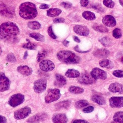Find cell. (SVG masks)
<instances>
[{"mask_svg": "<svg viewBox=\"0 0 123 123\" xmlns=\"http://www.w3.org/2000/svg\"><path fill=\"white\" fill-rule=\"evenodd\" d=\"M20 32L19 28L15 23L6 22L0 25V39L7 40L15 37Z\"/></svg>", "mask_w": 123, "mask_h": 123, "instance_id": "6da1fadb", "label": "cell"}, {"mask_svg": "<svg viewBox=\"0 0 123 123\" xmlns=\"http://www.w3.org/2000/svg\"><path fill=\"white\" fill-rule=\"evenodd\" d=\"M19 16L26 19H31L36 17L37 11L34 4L30 2H25L19 6Z\"/></svg>", "mask_w": 123, "mask_h": 123, "instance_id": "7a4b0ae2", "label": "cell"}, {"mask_svg": "<svg viewBox=\"0 0 123 123\" xmlns=\"http://www.w3.org/2000/svg\"><path fill=\"white\" fill-rule=\"evenodd\" d=\"M57 57L60 61L66 64H77L80 61V58L70 51H61L57 53Z\"/></svg>", "mask_w": 123, "mask_h": 123, "instance_id": "3957f363", "label": "cell"}, {"mask_svg": "<svg viewBox=\"0 0 123 123\" xmlns=\"http://www.w3.org/2000/svg\"><path fill=\"white\" fill-rule=\"evenodd\" d=\"M61 96L60 91L58 89H55L49 90L45 98L46 103H51L58 100Z\"/></svg>", "mask_w": 123, "mask_h": 123, "instance_id": "277c9868", "label": "cell"}, {"mask_svg": "<svg viewBox=\"0 0 123 123\" xmlns=\"http://www.w3.org/2000/svg\"><path fill=\"white\" fill-rule=\"evenodd\" d=\"M25 100V97L21 94L13 95L9 98L8 104L13 107H15L22 104Z\"/></svg>", "mask_w": 123, "mask_h": 123, "instance_id": "5b68a950", "label": "cell"}, {"mask_svg": "<svg viewBox=\"0 0 123 123\" xmlns=\"http://www.w3.org/2000/svg\"><path fill=\"white\" fill-rule=\"evenodd\" d=\"M31 113V108L29 107H25L14 112V118L17 120H22L27 117Z\"/></svg>", "mask_w": 123, "mask_h": 123, "instance_id": "8992f818", "label": "cell"}, {"mask_svg": "<svg viewBox=\"0 0 123 123\" xmlns=\"http://www.w3.org/2000/svg\"><path fill=\"white\" fill-rule=\"evenodd\" d=\"M47 86V81L46 79H38L34 83V90L36 93L41 94L45 91Z\"/></svg>", "mask_w": 123, "mask_h": 123, "instance_id": "52a82bcc", "label": "cell"}, {"mask_svg": "<svg viewBox=\"0 0 123 123\" xmlns=\"http://www.w3.org/2000/svg\"><path fill=\"white\" fill-rule=\"evenodd\" d=\"M11 82L5 74L0 73V92H3L9 89Z\"/></svg>", "mask_w": 123, "mask_h": 123, "instance_id": "ba28073f", "label": "cell"}, {"mask_svg": "<svg viewBox=\"0 0 123 123\" xmlns=\"http://www.w3.org/2000/svg\"><path fill=\"white\" fill-rule=\"evenodd\" d=\"M96 79L94 78L91 74L84 73L80 75L78 81L80 84H91L95 83Z\"/></svg>", "mask_w": 123, "mask_h": 123, "instance_id": "9c48e42d", "label": "cell"}, {"mask_svg": "<svg viewBox=\"0 0 123 123\" xmlns=\"http://www.w3.org/2000/svg\"><path fill=\"white\" fill-rule=\"evenodd\" d=\"M91 75L95 79L105 80L107 78V74L106 71L99 68H95L91 71Z\"/></svg>", "mask_w": 123, "mask_h": 123, "instance_id": "30bf717a", "label": "cell"}, {"mask_svg": "<svg viewBox=\"0 0 123 123\" xmlns=\"http://www.w3.org/2000/svg\"><path fill=\"white\" fill-rule=\"evenodd\" d=\"M39 66L42 71L45 72L52 71L55 68L54 63L49 60H42Z\"/></svg>", "mask_w": 123, "mask_h": 123, "instance_id": "8fae6325", "label": "cell"}, {"mask_svg": "<svg viewBox=\"0 0 123 123\" xmlns=\"http://www.w3.org/2000/svg\"><path fill=\"white\" fill-rule=\"evenodd\" d=\"M109 102L111 107L120 108L123 107V97H112L110 98Z\"/></svg>", "mask_w": 123, "mask_h": 123, "instance_id": "7c38bea8", "label": "cell"}, {"mask_svg": "<svg viewBox=\"0 0 123 123\" xmlns=\"http://www.w3.org/2000/svg\"><path fill=\"white\" fill-rule=\"evenodd\" d=\"M47 117V115L46 113H39L30 118L27 121V122L29 123H39L45 120Z\"/></svg>", "mask_w": 123, "mask_h": 123, "instance_id": "4fadbf2b", "label": "cell"}, {"mask_svg": "<svg viewBox=\"0 0 123 123\" xmlns=\"http://www.w3.org/2000/svg\"><path fill=\"white\" fill-rule=\"evenodd\" d=\"M74 30L75 33L81 36H87L89 34V29L86 26L82 25H76L74 27Z\"/></svg>", "mask_w": 123, "mask_h": 123, "instance_id": "5bb4252c", "label": "cell"}, {"mask_svg": "<svg viewBox=\"0 0 123 123\" xmlns=\"http://www.w3.org/2000/svg\"><path fill=\"white\" fill-rule=\"evenodd\" d=\"M103 23L106 26L113 27L116 25V21L115 18L110 15H107L104 17L102 20Z\"/></svg>", "mask_w": 123, "mask_h": 123, "instance_id": "9a60e30c", "label": "cell"}, {"mask_svg": "<svg viewBox=\"0 0 123 123\" xmlns=\"http://www.w3.org/2000/svg\"><path fill=\"white\" fill-rule=\"evenodd\" d=\"M52 120L55 123H66L68 121L66 115L62 113L55 114L53 116Z\"/></svg>", "mask_w": 123, "mask_h": 123, "instance_id": "2e32d148", "label": "cell"}, {"mask_svg": "<svg viewBox=\"0 0 123 123\" xmlns=\"http://www.w3.org/2000/svg\"><path fill=\"white\" fill-rule=\"evenodd\" d=\"M108 90L113 93L118 92L120 94H122L123 93V86L119 83H113L110 85Z\"/></svg>", "mask_w": 123, "mask_h": 123, "instance_id": "e0dca14e", "label": "cell"}, {"mask_svg": "<svg viewBox=\"0 0 123 123\" xmlns=\"http://www.w3.org/2000/svg\"><path fill=\"white\" fill-rule=\"evenodd\" d=\"M17 70L19 73L24 76H30L33 72L31 68L27 65L19 66L17 67Z\"/></svg>", "mask_w": 123, "mask_h": 123, "instance_id": "ac0fdd59", "label": "cell"}, {"mask_svg": "<svg viewBox=\"0 0 123 123\" xmlns=\"http://www.w3.org/2000/svg\"><path fill=\"white\" fill-rule=\"evenodd\" d=\"M94 56L99 58H107L110 55V52L105 49H98L94 52Z\"/></svg>", "mask_w": 123, "mask_h": 123, "instance_id": "d6986e66", "label": "cell"}, {"mask_svg": "<svg viewBox=\"0 0 123 123\" xmlns=\"http://www.w3.org/2000/svg\"><path fill=\"white\" fill-rule=\"evenodd\" d=\"M55 84L58 87H62L66 84L67 80L66 78L61 74H57L55 75Z\"/></svg>", "mask_w": 123, "mask_h": 123, "instance_id": "ffe728a7", "label": "cell"}, {"mask_svg": "<svg viewBox=\"0 0 123 123\" xmlns=\"http://www.w3.org/2000/svg\"><path fill=\"white\" fill-rule=\"evenodd\" d=\"M92 100L93 102L99 105H103L106 104V100L104 97L99 95H94L92 97Z\"/></svg>", "mask_w": 123, "mask_h": 123, "instance_id": "44dd1931", "label": "cell"}, {"mask_svg": "<svg viewBox=\"0 0 123 123\" xmlns=\"http://www.w3.org/2000/svg\"><path fill=\"white\" fill-rule=\"evenodd\" d=\"M100 66L103 68L111 69L114 67V65L113 63L110 60L104 59L101 60L99 63Z\"/></svg>", "mask_w": 123, "mask_h": 123, "instance_id": "7402d4cb", "label": "cell"}, {"mask_svg": "<svg viewBox=\"0 0 123 123\" xmlns=\"http://www.w3.org/2000/svg\"><path fill=\"white\" fill-rule=\"evenodd\" d=\"M61 12V10L60 9L51 8L47 11V15L50 17H55L60 15Z\"/></svg>", "mask_w": 123, "mask_h": 123, "instance_id": "603a6c76", "label": "cell"}, {"mask_svg": "<svg viewBox=\"0 0 123 123\" xmlns=\"http://www.w3.org/2000/svg\"><path fill=\"white\" fill-rule=\"evenodd\" d=\"M66 76L68 78H78L80 75V73L78 71L75 69H68L65 74Z\"/></svg>", "mask_w": 123, "mask_h": 123, "instance_id": "cb8c5ba5", "label": "cell"}, {"mask_svg": "<svg viewBox=\"0 0 123 123\" xmlns=\"http://www.w3.org/2000/svg\"><path fill=\"white\" fill-rule=\"evenodd\" d=\"M71 103L69 100H65V101H62L57 103L55 105V107L58 109H68L71 105Z\"/></svg>", "mask_w": 123, "mask_h": 123, "instance_id": "d4e9b609", "label": "cell"}, {"mask_svg": "<svg viewBox=\"0 0 123 123\" xmlns=\"http://www.w3.org/2000/svg\"><path fill=\"white\" fill-rule=\"evenodd\" d=\"M82 16L85 19L89 21L94 20L96 19L95 14L89 11H85L82 13Z\"/></svg>", "mask_w": 123, "mask_h": 123, "instance_id": "484cf974", "label": "cell"}, {"mask_svg": "<svg viewBox=\"0 0 123 123\" xmlns=\"http://www.w3.org/2000/svg\"><path fill=\"white\" fill-rule=\"evenodd\" d=\"M29 36L30 37L34 38L36 40L40 42H44L45 41V37L43 35L37 32H33L29 34Z\"/></svg>", "mask_w": 123, "mask_h": 123, "instance_id": "4316f807", "label": "cell"}, {"mask_svg": "<svg viewBox=\"0 0 123 123\" xmlns=\"http://www.w3.org/2000/svg\"><path fill=\"white\" fill-rule=\"evenodd\" d=\"M69 91L71 93L75 94H82L84 92V89L79 87L72 86L69 87Z\"/></svg>", "mask_w": 123, "mask_h": 123, "instance_id": "83f0119b", "label": "cell"}, {"mask_svg": "<svg viewBox=\"0 0 123 123\" xmlns=\"http://www.w3.org/2000/svg\"><path fill=\"white\" fill-rule=\"evenodd\" d=\"M113 120L116 123H123V111H119L115 113Z\"/></svg>", "mask_w": 123, "mask_h": 123, "instance_id": "f1b7e54d", "label": "cell"}, {"mask_svg": "<svg viewBox=\"0 0 123 123\" xmlns=\"http://www.w3.org/2000/svg\"><path fill=\"white\" fill-rule=\"evenodd\" d=\"M27 26L29 28L32 30H37L40 29L41 24L37 21L30 22L27 24Z\"/></svg>", "mask_w": 123, "mask_h": 123, "instance_id": "f546056e", "label": "cell"}, {"mask_svg": "<svg viewBox=\"0 0 123 123\" xmlns=\"http://www.w3.org/2000/svg\"><path fill=\"white\" fill-rule=\"evenodd\" d=\"M89 105V103L85 100H81L75 103V108L77 109H81L82 108L86 107Z\"/></svg>", "mask_w": 123, "mask_h": 123, "instance_id": "4dcf8cb0", "label": "cell"}, {"mask_svg": "<svg viewBox=\"0 0 123 123\" xmlns=\"http://www.w3.org/2000/svg\"><path fill=\"white\" fill-rule=\"evenodd\" d=\"M93 28L99 32H108V29L102 25H95L93 26Z\"/></svg>", "mask_w": 123, "mask_h": 123, "instance_id": "1f68e13d", "label": "cell"}, {"mask_svg": "<svg viewBox=\"0 0 123 123\" xmlns=\"http://www.w3.org/2000/svg\"><path fill=\"white\" fill-rule=\"evenodd\" d=\"M22 47L25 49L30 50H35L37 48V46L34 43L29 42L27 43L24 44Z\"/></svg>", "mask_w": 123, "mask_h": 123, "instance_id": "d6a6232c", "label": "cell"}, {"mask_svg": "<svg viewBox=\"0 0 123 123\" xmlns=\"http://www.w3.org/2000/svg\"><path fill=\"white\" fill-rule=\"evenodd\" d=\"M112 35L115 38L119 39L122 37V32L120 29L116 28L113 31Z\"/></svg>", "mask_w": 123, "mask_h": 123, "instance_id": "836d02e7", "label": "cell"}, {"mask_svg": "<svg viewBox=\"0 0 123 123\" xmlns=\"http://www.w3.org/2000/svg\"><path fill=\"white\" fill-rule=\"evenodd\" d=\"M100 42L105 46H110L111 44V41L110 39L107 37L103 38L100 40Z\"/></svg>", "mask_w": 123, "mask_h": 123, "instance_id": "e575fe53", "label": "cell"}, {"mask_svg": "<svg viewBox=\"0 0 123 123\" xmlns=\"http://www.w3.org/2000/svg\"><path fill=\"white\" fill-rule=\"evenodd\" d=\"M103 4L106 7L113 8L115 6V3L112 0H104Z\"/></svg>", "mask_w": 123, "mask_h": 123, "instance_id": "d590c367", "label": "cell"}, {"mask_svg": "<svg viewBox=\"0 0 123 123\" xmlns=\"http://www.w3.org/2000/svg\"><path fill=\"white\" fill-rule=\"evenodd\" d=\"M6 60L11 63H15L17 61L16 57L12 53H10L7 55L6 56Z\"/></svg>", "mask_w": 123, "mask_h": 123, "instance_id": "8d00e7d4", "label": "cell"}, {"mask_svg": "<svg viewBox=\"0 0 123 123\" xmlns=\"http://www.w3.org/2000/svg\"><path fill=\"white\" fill-rule=\"evenodd\" d=\"M46 55V52L44 51H42L38 52L37 56V60L38 62L43 60Z\"/></svg>", "mask_w": 123, "mask_h": 123, "instance_id": "74e56055", "label": "cell"}, {"mask_svg": "<svg viewBox=\"0 0 123 123\" xmlns=\"http://www.w3.org/2000/svg\"><path fill=\"white\" fill-rule=\"evenodd\" d=\"M113 74L118 78H123V71L120 70H115L113 72Z\"/></svg>", "mask_w": 123, "mask_h": 123, "instance_id": "f35d334b", "label": "cell"}, {"mask_svg": "<svg viewBox=\"0 0 123 123\" xmlns=\"http://www.w3.org/2000/svg\"><path fill=\"white\" fill-rule=\"evenodd\" d=\"M48 34L53 39H55L57 38V37L55 35L53 31L52 27V26H50L49 27L48 30Z\"/></svg>", "mask_w": 123, "mask_h": 123, "instance_id": "ab89813d", "label": "cell"}, {"mask_svg": "<svg viewBox=\"0 0 123 123\" xmlns=\"http://www.w3.org/2000/svg\"><path fill=\"white\" fill-rule=\"evenodd\" d=\"M94 110V108L92 106H90V107H87L86 108H84L82 110V111L83 112L85 113H90L93 112Z\"/></svg>", "mask_w": 123, "mask_h": 123, "instance_id": "60d3db41", "label": "cell"}, {"mask_svg": "<svg viewBox=\"0 0 123 123\" xmlns=\"http://www.w3.org/2000/svg\"><path fill=\"white\" fill-rule=\"evenodd\" d=\"M117 58L119 61L123 64V51L117 53Z\"/></svg>", "mask_w": 123, "mask_h": 123, "instance_id": "b9f144b4", "label": "cell"}, {"mask_svg": "<svg viewBox=\"0 0 123 123\" xmlns=\"http://www.w3.org/2000/svg\"><path fill=\"white\" fill-rule=\"evenodd\" d=\"M61 6L66 8H69L72 6V4L68 2H63L61 3Z\"/></svg>", "mask_w": 123, "mask_h": 123, "instance_id": "7bdbcfd3", "label": "cell"}, {"mask_svg": "<svg viewBox=\"0 0 123 123\" xmlns=\"http://www.w3.org/2000/svg\"><path fill=\"white\" fill-rule=\"evenodd\" d=\"M80 4L83 7H86L89 4L88 0H80Z\"/></svg>", "mask_w": 123, "mask_h": 123, "instance_id": "ee69618b", "label": "cell"}, {"mask_svg": "<svg viewBox=\"0 0 123 123\" xmlns=\"http://www.w3.org/2000/svg\"><path fill=\"white\" fill-rule=\"evenodd\" d=\"M65 22V19L63 18H58L54 20L55 23H63Z\"/></svg>", "mask_w": 123, "mask_h": 123, "instance_id": "f6af8a7d", "label": "cell"}, {"mask_svg": "<svg viewBox=\"0 0 123 123\" xmlns=\"http://www.w3.org/2000/svg\"><path fill=\"white\" fill-rule=\"evenodd\" d=\"M72 123H89L86 121L81 120H73Z\"/></svg>", "mask_w": 123, "mask_h": 123, "instance_id": "bcb514c9", "label": "cell"}, {"mask_svg": "<svg viewBox=\"0 0 123 123\" xmlns=\"http://www.w3.org/2000/svg\"><path fill=\"white\" fill-rule=\"evenodd\" d=\"M7 122L6 118L3 116L0 115V123H6Z\"/></svg>", "mask_w": 123, "mask_h": 123, "instance_id": "7dc6e473", "label": "cell"}, {"mask_svg": "<svg viewBox=\"0 0 123 123\" xmlns=\"http://www.w3.org/2000/svg\"><path fill=\"white\" fill-rule=\"evenodd\" d=\"M49 7V5L45 4H43L40 6L39 8H40L41 9H45L48 8Z\"/></svg>", "mask_w": 123, "mask_h": 123, "instance_id": "c3c4849f", "label": "cell"}, {"mask_svg": "<svg viewBox=\"0 0 123 123\" xmlns=\"http://www.w3.org/2000/svg\"><path fill=\"white\" fill-rule=\"evenodd\" d=\"M73 39H74V41L76 42L77 43H80L81 41H80V39L77 37V36H73Z\"/></svg>", "mask_w": 123, "mask_h": 123, "instance_id": "681fc988", "label": "cell"}, {"mask_svg": "<svg viewBox=\"0 0 123 123\" xmlns=\"http://www.w3.org/2000/svg\"><path fill=\"white\" fill-rule=\"evenodd\" d=\"M69 43V42L67 40H64L63 42V44L66 47H67L68 46V43Z\"/></svg>", "mask_w": 123, "mask_h": 123, "instance_id": "f907efd6", "label": "cell"}, {"mask_svg": "<svg viewBox=\"0 0 123 123\" xmlns=\"http://www.w3.org/2000/svg\"><path fill=\"white\" fill-rule=\"evenodd\" d=\"M27 56H28V52H27V51H26L24 55V59H26Z\"/></svg>", "mask_w": 123, "mask_h": 123, "instance_id": "816d5d0a", "label": "cell"}, {"mask_svg": "<svg viewBox=\"0 0 123 123\" xmlns=\"http://www.w3.org/2000/svg\"><path fill=\"white\" fill-rule=\"evenodd\" d=\"M119 2L120 5L123 6V0H119Z\"/></svg>", "mask_w": 123, "mask_h": 123, "instance_id": "f5cc1de1", "label": "cell"}, {"mask_svg": "<svg viewBox=\"0 0 123 123\" xmlns=\"http://www.w3.org/2000/svg\"><path fill=\"white\" fill-rule=\"evenodd\" d=\"M2 50H1V48L0 47V55L1 54V53H2Z\"/></svg>", "mask_w": 123, "mask_h": 123, "instance_id": "db71d44e", "label": "cell"}, {"mask_svg": "<svg viewBox=\"0 0 123 123\" xmlns=\"http://www.w3.org/2000/svg\"></svg>", "mask_w": 123, "mask_h": 123, "instance_id": "11a10c76", "label": "cell"}]
</instances>
